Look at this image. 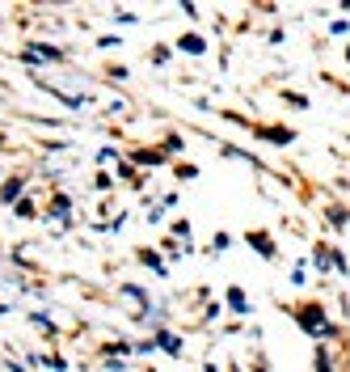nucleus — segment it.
<instances>
[{"label": "nucleus", "instance_id": "nucleus-5", "mask_svg": "<svg viewBox=\"0 0 350 372\" xmlns=\"http://www.w3.org/2000/svg\"><path fill=\"white\" fill-rule=\"evenodd\" d=\"M178 47H182L186 55H203V51H207V42L198 38V34H182V42H178Z\"/></svg>", "mask_w": 350, "mask_h": 372}, {"label": "nucleus", "instance_id": "nucleus-7", "mask_svg": "<svg viewBox=\"0 0 350 372\" xmlns=\"http://www.w3.org/2000/svg\"><path fill=\"white\" fill-rule=\"evenodd\" d=\"M262 136H266V140H274V144H291V140H295V136H291L287 127H266Z\"/></svg>", "mask_w": 350, "mask_h": 372}, {"label": "nucleus", "instance_id": "nucleus-13", "mask_svg": "<svg viewBox=\"0 0 350 372\" xmlns=\"http://www.w3.org/2000/svg\"><path fill=\"white\" fill-rule=\"evenodd\" d=\"M144 262H148V266H152V271H165V262H161V258H157L152 250H144Z\"/></svg>", "mask_w": 350, "mask_h": 372}, {"label": "nucleus", "instance_id": "nucleus-15", "mask_svg": "<svg viewBox=\"0 0 350 372\" xmlns=\"http://www.w3.org/2000/svg\"><path fill=\"white\" fill-rule=\"evenodd\" d=\"M258 372H266V368H258Z\"/></svg>", "mask_w": 350, "mask_h": 372}, {"label": "nucleus", "instance_id": "nucleus-2", "mask_svg": "<svg viewBox=\"0 0 350 372\" xmlns=\"http://www.w3.org/2000/svg\"><path fill=\"white\" fill-rule=\"evenodd\" d=\"M245 241L254 245V250H258L262 258H279V250H274V237H270V233H249Z\"/></svg>", "mask_w": 350, "mask_h": 372}, {"label": "nucleus", "instance_id": "nucleus-12", "mask_svg": "<svg viewBox=\"0 0 350 372\" xmlns=\"http://www.w3.org/2000/svg\"><path fill=\"white\" fill-rule=\"evenodd\" d=\"M329 225H334V229L346 225V208H329Z\"/></svg>", "mask_w": 350, "mask_h": 372}, {"label": "nucleus", "instance_id": "nucleus-14", "mask_svg": "<svg viewBox=\"0 0 350 372\" xmlns=\"http://www.w3.org/2000/svg\"><path fill=\"white\" fill-rule=\"evenodd\" d=\"M346 60H350V47H346Z\"/></svg>", "mask_w": 350, "mask_h": 372}, {"label": "nucleus", "instance_id": "nucleus-8", "mask_svg": "<svg viewBox=\"0 0 350 372\" xmlns=\"http://www.w3.org/2000/svg\"><path fill=\"white\" fill-rule=\"evenodd\" d=\"M228 305H232L237 313H245V309H249V301H245V292H241V288H228Z\"/></svg>", "mask_w": 350, "mask_h": 372}, {"label": "nucleus", "instance_id": "nucleus-6", "mask_svg": "<svg viewBox=\"0 0 350 372\" xmlns=\"http://www.w3.org/2000/svg\"><path fill=\"white\" fill-rule=\"evenodd\" d=\"M26 60H51V64H59L64 55L55 51V47H42V42H38V47H30V55H26Z\"/></svg>", "mask_w": 350, "mask_h": 372}, {"label": "nucleus", "instance_id": "nucleus-9", "mask_svg": "<svg viewBox=\"0 0 350 372\" xmlns=\"http://www.w3.org/2000/svg\"><path fill=\"white\" fill-rule=\"evenodd\" d=\"M157 343L165 347V351H169V356H178V351H182V343H178V338H173V334H165V330L157 334Z\"/></svg>", "mask_w": 350, "mask_h": 372}, {"label": "nucleus", "instance_id": "nucleus-3", "mask_svg": "<svg viewBox=\"0 0 350 372\" xmlns=\"http://www.w3.org/2000/svg\"><path fill=\"white\" fill-rule=\"evenodd\" d=\"M312 266L325 275V271L334 266V245H317V250H312Z\"/></svg>", "mask_w": 350, "mask_h": 372}, {"label": "nucleus", "instance_id": "nucleus-10", "mask_svg": "<svg viewBox=\"0 0 350 372\" xmlns=\"http://www.w3.org/2000/svg\"><path fill=\"white\" fill-rule=\"evenodd\" d=\"M312 368H317V372H334V360H329V351H325V347H321V351H317Z\"/></svg>", "mask_w": 350, "mask_h": 372}, {"label": "nucleus", "instance_id": "nucleus-4", "mask_svg": "<svg viewBox=\"0 0 350 372\" xmlns=\"http://www.w3.org/2000/svg\"><path fill=\"white\" fill-rule=\"evenodd\" d=\"M131 161L135 165H165V153H161V148H139Z\"/></svg>", "mask_w": 350, "mask_h": 372}, {"label": "nucleus", "instance_id": "nucleus-16", "mask_svg": "<svg viewBox=\"0 0 350 372\" xmlns=\"http://www.w3.org/2000/svg\"><path fill=\"white\" fill-rule=\"evenodd\" d=\"M0 144H5V140H0Z\"/></svg>", "mask_w": 350, "mask_h": 372}, {"label": "nucleus", "instance_id": "nucleus-11", "mask_svg": "<svg viewBox=\"0 0 350 372\" xmlns=\"http://www.w3.org/2000/svg\"><path fill=\"white\" fill-rule=\"evenodd\" d=\"M0 195H5V199H17V195H21V182H17V178H9V182H5V190H0Z\"/></svg>", "mask_w": 350, "mask_h": 372}, {"label": "nucleus", "instance_id": "nucleus-1", "mask_svg": "<svg viewBox=\"0 0 350 372\" xmlns=\"http://www.w3.org/2000/svg\"><path fill=\"white\" fill-rule=\"evenodd\" d=\"M295 321H299V326H304L312 338H334V334H338V326L325 317L321 305H299V309H295Z\"/></svg>", "mask_w": 350, "mask_h": 372}]
</instances>
